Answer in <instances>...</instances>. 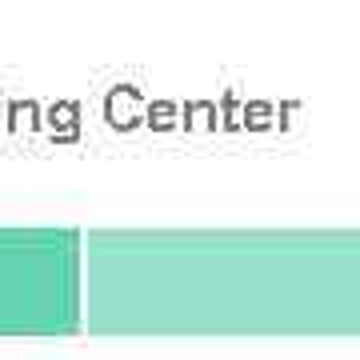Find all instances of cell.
Masks as SVG:
<instances>
[{"instance_id": "cell-6", "label": "cell", "mask_w": 360, "mask_h": 360, "mask_svg": "<svg viewBox=\"0 0 360 360\" xmlns=\"http://www.w3.org/2000/svg\"><path fill=\"white\" fill-rule=\"evenodd\" d=\"M220 124H224V129H240V124H245L240 112H236V96H232V92H224V112H220Z\"/></svg>"}, {"instance_id": "cell-4", "label": "cell", "mask_w": 360, "mask_h": 360, "mask_svg": "<svg viewBox=\"0 0 360 360\" xmlns=\"http://www.w3.org/2000/svg\"><path fill=\"white\" fill-rule=\"evenodd\" d=\"M20 124H28V129H40V124H44V120H40V108L32 101L8 104V129H20Z\"/></svg>"}, {"instance_id": "cell-2", "label": "cell", "mask_w": 360, "mask_h": 360, "mask_svg": "<svg viewBox=\"0 0 360 360\" xmlns=\"http://www.w3.org/2000/svg\"><path fill=\"white\" fill-rule=\"evenodd\" d=\"M44 116H49L44 124L52 129V141H56V144H68V141H77V136H80V129H77L80 104H72V101H60V104H52V108H49Z\"/></svg>"}, {"instance_id": "cell-3", "label": "cell", "mask_w": 360, "mask_h": 360, "mask_svg": "<svg viewBox=\"0 0 360 360\" xmlns=\"http://www.w3.org/2000/svg\"><path fill=\"white\" fill-rule=\"evenodd\" d=\"M176 116H180V108H176L172 101H153V104H148V124H153L156 132L176 129V124H180Z\"/></svg>"}, {"instance_id": "cell-5", "label": "cell", "mask_w": 360, "mask_h": 360, "mask_svg": "<svg viewBox=\"0 0 360 360\" xmlns=\"http://www.w3.org/2000/svg\"><path fill=\"white\" fill-rule=\"evenodd\" d=\"M264 116H272V104H248L245 108V124H252V129H269Z\"/></svg>"}, {"instance_id": "cell-1", "label": "cell", "mask_w": 360, "mask_h": 360, "mask_svg": "<svg viewBox=\"0 0 360 360\" xmlns=\"http://www.w3.org/2000/svg\"><path fill=\"white\" fill-rule=\"evenodd\" d=\"M104 116H108V124L120 132L136 129V124H148V104H144L141 89H132V84H120V89L108 92V101H104Z\"/></svg>"}]
</instances>
